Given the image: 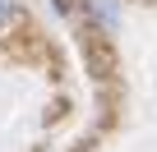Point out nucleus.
<instances>
[{
  "instance_id": "obj_2",
  "label": "nucleus",
  "mask_w": 157,
  "mask_h": 152,
  "mask_svg": "<svg viewBox=\"0 0 157 152\" xmlns=\"http://www.w3.org/2000/svg\"><path fill=\"white\" fill-rule=\"evenodd\" d=\"M10 14H14V0H0V23H5Z\"/></svg>"
},
{
  "instance_id": "obj_1",
  "label": "nucleus",
  "mask_w": 157,
  "mask_h": 152,
  "mask_svg": "<svg viewBox=\"0 0 157 152\" xmlns=\"http://www.w3.org/2000/svg\"><path fill=\"white\" fill-rule=\"evenodd\" d=\"M93 5V14L106 23V28H116V19H120V9H116V0H88Z\"/></svg>"
}]
</instances>
